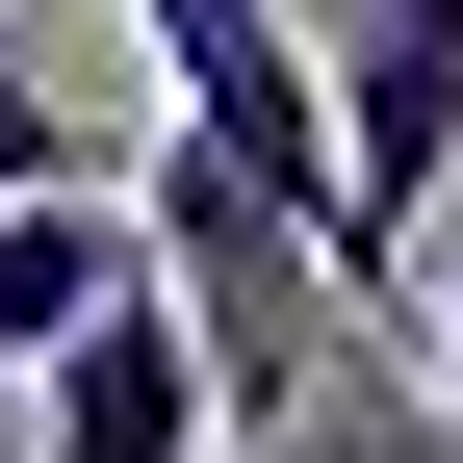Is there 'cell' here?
Wrapping results in <instances>:
<instances>
[{
	"label": "cell",
	"mask_w": 463,
	"mask_h": 463,
	"mask_svg": "<svg viewBox=\"0 0 463 463\" xmlns=\"http://www.w3.org/2000/svg\"><path fill=\"white\" fill-rule=\"evenodd\" d=\"M309 78H335V335L412 309L438 206H463V0H309Z\"/></svg>",
	"instance_id": "7a4b0ae2"
},
{
	"label": "cell",
	"mask_w": 463,
	"mask_h": 463,
	"mask_svg": "<svg viewBox=\"0 0 463 463\" xmlns=\"http://www.w3.org/2000/svg\"><path fill=\"white\" fill-rule=\"evenodd\" d=\"M438 412H463V283H438Z\"/></svg>",
	"instance_id": "8992f818"
},
{
	"label": "cell",
	"mask_w": 463,
	"mask_h": 463,
	"mask_svg": "<svg viewBox=\"0 0 463 463\" xmlns=\"http://www.w3.org/2000/svg\"><path fill=\"white\" fill-rule=\"evenodd\" d=\"M26 412H52V463H206V438H232V412H206V361H181V309H155V258L26 361Z\"/></svg>",
	"instance_id": "3957f363"
},
{
	"label": "cell",
	"mask_w": 463,
	"mask_h": 463,
	"mask_svg": "<svg viewBox=\"0 0 463 463\" xmlns=\"http://www.w3.org/2000/svg\"><path fill=\"white\" fill-rule=\"evenodd\" d=\"M103 283H129V206H103V181H26V206H0V386H26Z\"/></svg>",
	"instance_id": "277c9868"
},
{
	"label": "cell",
	"mask_w": 463,
	"mask_h": 463,
	"mask_svg": "<svg viewBox=\"0 0 463 463\" xmlns=\"http://www.w3.org/2000/svg\"><path fill=\"white\" fill-rule=\"evenodd\" d=\"M26 181H103V129H78V103L26 78V52H0V206H26Z\"/></svg>",
	"instance_id": "5b68a950"
},
{
	"label": "cell",
	"mask_w": 463,
	"mask_h": 463,
	"mask_svg": "<svg viewBox=\"0 0 463 463\" xmlns=\"http://www.w3.org/2000/svg\"><path fill=\"white\" fill-rule=\"evenodd\" d=\"M103 206H129V258H155V309H181V361H206L232 438L335 386V258H309V206H283V181H232L206 129H155Z\"/></svg>",
	"instance_id": "6da1fadb"
}]
</instances>
